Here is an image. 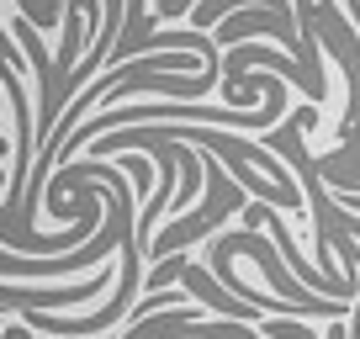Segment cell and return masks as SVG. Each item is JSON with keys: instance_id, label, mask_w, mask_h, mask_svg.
<instances>
[{"instance_id": "obj_1", "label": "cell", "mask_w": 360, "mask_h": 339, "mask_svg": "<svg viewBox=\"0 0 360 339\" xmlns=\"http://www.w3.org/2000/svg\"><path fill=\"white\" fill-rule=\"evenodd\" d=\"M112 271H96L79 286H0V307H79L90 297H101Z\"/></svg>"}, {"instance_id": "obj_2", "label": "cell", "mask_w": 360, "mask_h": 339, "mask_svg": "<svg viewBox=\"0 0 360 339\" xmlns=\"http://www.w3.org/2000/svg\"><path fill=\"white\" fill-rule=\"evenodd\" d=\"M349 202H355V207H360V196H349Z\"/></svg>"}]
</instances>
